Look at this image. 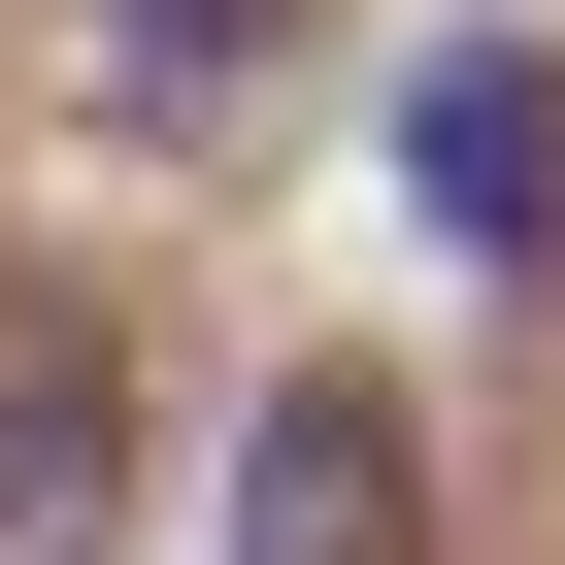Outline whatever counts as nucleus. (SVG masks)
<instances>
[{
	"label": "nucleus",
	"mask_w": 565,
	"mask_h": 565,
	"mask_svg": "<svg viewBox=\"0 0 565 565\" xmlns=\"http://www.w3.org/2000/svg\"><path fill=\"white\" fill-rule=\"evenodd\" d=\"M233 499H266V565H399V532H433V433L300 366V399H266V466H233Z\"/></svg>",
	"instance_id": "1"
},
{
	"label": "nucleus",
	"mask_w": 565,
	"mask_h": 565,
	"mask_svg": "<svg viewBox=\"0 0 565 565\" xmlns=\"http://www.w3.org/2000/svg\"><path fill=\"white\" fill-rule=\"evenodd\" d=\"M399 200H433L466 266H532V200H565V100H532V67H433V100H399Z\"/></svg>",
	"instance_id": "2"
},
{
	"label": "nucleus",
	"mask_w": 565,
	"mask_h": 565,
	"mask_svg": "<svg viewBox=\"0 0 565 565\" xmlns=\"http://www.w3.org/2000/svg\"><path fill=\"white\" fill-rule=\"evenodd\" d=\"M0 565H100V333H0Z\"/></svg>",
	"instance_id": "3"
},
{
	"label": "nucleus",
	"mask_w": 565,
	"mask_h": 565,
	"mask_svg": "<svg viewBox=\"0 0 565 565\" xmlns=\"http://www.w3.org/2000/svg\"><path fill=\"white\" fill-rule=\"evenodd\" d=\"M134 67H167V100H233V67H266V0H134Z\"/></svg>",
	"instance_id": "4"
}]
</instances>
